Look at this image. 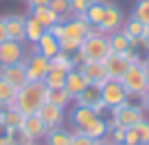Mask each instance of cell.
Segmentation results:
<instances>
[{
  "label": "cell",
  "instance_id": "6da1fadb",
  "mask_svg": "<svg viewBox=\"0 0 149 145\" xmlns=\"http://www.w3.org/2000/svg\"><path fill=\"white\" fill-rule=\"evenodd\" d=\"M48 88L44 81H29L26 86L18 90V99H15V108L26 117V114H35L44 101H46Z\"/></svg>",
  "mask_w": 149,
  "mask_h": 145
},
{
  "label": "cell",
  "instance_id": "7a4b0ae2",
  "mask_svg": "<svg viewBox=\"0 0 149 145\" xmlns=\"http://www.w3.org/2000/svg\"><path fill=\"white\" fill-rule=\"evenodd\" d=\"M123 84V88L127 90V95L136 99H140L145 92L149 90V84H147V75H145V68L140 64H130L127 70L123 73V77L118 79Z\"/></svg>",
  "mask_w": 149,
  "mask_h": 145
},
{
  "label": "cell",
  "instance_id": "3957f363",
  "mask_svg": "<svg viewBox=\"0 0 149 145\" xmlns=\"http://www.w3.org/2000/svg\"><path fill=\"white\" fill-rule=\"evenodd\" d=\"M110 121H107V125L114 127V125H123V127H132L136 125V123L140 121V119H145V110L143 106H136V103L127 101L123 103V106H116V108H110Z\"/></svg>",
  "mask_w": 149,
  "mask_h": 145
},
{
  "label": "cell",
  "instance_id": "277c9868",
  "mask_svg": "<svg viewBox=\"0 0 149 145\" xmlns=\"http://www.w3.org/2000/svg\"><path fill=\"white\" fill-rule=\"evenodd\" d=\"M79 51L88 57V62H103L112 53V48L107 42V35H88L81 42Z\"/></svg>",
  "mask_w": 149,
  "mask_h": 145
},
{
  "label": "cell",
  "instance_id": "5b68a950",
  "mask_svg": "<svg viewBox=\"0 0 149 145\" xmlns=\"http://www.w3.org/2000/svg\"><path fill=\"white\" fill-rule=\"evenodd\" d=\"M101 101L110 108H116V106H123V103L130 101V95L127 90L123 88V84L118 79H107L105 84L101 86Z\"/></svg>",
  "mask_w": 149,
  "mask_h": 145
},
{
  "label": "cell",
  "instance_id": "8992f818",
  "mask_svg": "<svg viewBox=\"0 0 149 145\" xmlns=\"http://www.w3.org/2000/svg\"><path fill=\"white\" fill-rule=\"evenodd\" d=\"M24 70H26V79L29 81H44L46 73L51 70V62L46 60L44 55L35 53V55H26L22 60Z\"/></svg>",
  "mask_w": 149,
  "mask_h": 145
},
{
  "label": "cell",
  "instance_id": "52a82bcc",
  "mask_svg": "<svg viewBox=\"0 0 149 145\" xmlns=\"http://www.w3.org/2000/svg\"><path fill=\"white\" fill-rule=\"evenodd\" d=\"M26 57V46L22 42L15 40H2L0 42V66H9V64H20Z\"/></svg>",
  "mask_w": 149,
  "mask_h": 145
},
{
  "label": "cell",
  "instance_id": "ba28073f",
  "mask_svg": "<svg viewBox=\"0 0 149 145\" xmlns=\"http://www.w3.org/2000/svg\"><path fill=\"white\" fill-rule=\"evenodd\" d=\"M103 5H105V15H103V22L99 24V29H101L105 35H110V33L123 29L125 15H123V9H121V7L114 5V2H110V0H103Z\"/></svg>",
  "mask_w": 149,
  "mask_h": 145
},
{
  "label": "cell",
  "instance_id": "9c48e42d",
  "mask_svg": "<svg viewBox=\"0 0 149 145\" xmlns=\"http://www.w3.org/2000/svg\"><path fill=\"white\" fill-rule=\"evenodd\" d=\"M66 24V38H72L77 42H84L90 33V24L86 20V13H74L68 20H64Z\"/></svg>",
  "mask_w": 149,
  "mask_h": 145
},
{
  "label": "cell",
  "instance_id": "30bf717a",
  "mask_svg": "<svg viewBox=\"0 0 149 145\" xmlns=\"http://www.w3.org/2000/svg\"><path fill=\"white\" fill-rule=\"evenodd\" d=\"M35 114L46 123L48 130L59 127L61 123H64V119H66V110H64V108H59V106H55V103H51V101H44Z\"/></svg>",
  "mask_w": 149,
  "mask_h": 145
},
{
  "label": "cell",
  "instance_id": "8fae6325",
  "mask_svg": "<svg viewBox=\"0 0 149 145\" xmlns=\"http://www.w3.org/2000/svg\"><path fill=\"white\" fill-rule=\"evenodd\" d=\"M79 70H81V75L86 77L88 86H99V88H101V86L110 79L107 73H105L103 62H86L84 66H79Z\"/></svg>",
  "mask_w": 149,
  "mask_h": 145
},
{
  "label": "cell",
  "instance_id": "7c38bea8",
  "mask_svg": "<svg viewBox=\"0 0 149 145\" xmlns=\"http://www.w3.org/2000/svg\"><path fill=\"white\" fill-rule=\"evenodd\" d=\"M0 77L2 79H7L13 88H22V86L29 84L26 79V70H24V64L20 62V64H9V66H0Z\"/></svg>",
  "mask_w": 149,
  "mask_h": 145
},
{
  "label": "cell",
  "instance_id": "4fadbf2b",
  "mask_svg": "<svg viewBox=\"0 0 149 145\" xmlns=\"http://www.w3.org/2000/svg\"><path fill=\"white\" fill-rule=\"evenodd\" d=\"M103 66H105V73H107L110 79H121L123 73H125L127 66H130V62L125 60L123 53H110V55L103 60Z\"/></svg>",
  "mask_w": 149,
  "mask_h": 145
},
{
  "label": "cell",
  "instance_id": "5bb4252c",
  "mask_svg": "<svg viewBox=\"0 0 149 145\" xmlns=\"http://www.w3.org/2000/svg\"><path fill=\"white\" fill-rule=\"evenodd\" d=\"M5 27H7V38L9 40L26 44V38H24V15H18V13L5 15Z\"/></svg>",
  "mask_w": 149,
  "mask_h": 145
},
{
  "label": "cell",
  "instance_id": "9a60e30c",
  "mask_svg": "<svg viewBox=\"0 0 149 145\" xmlns=\"http://www.w3.org/2000/svg\"><path fill=\"white\" fill-rule=\"evenodd\" d=\"M86 86H88V81H86V77L81 75V70H79V68H72V70H68V73H66L64 88H66V92H68L72 99L77 97L81 90H86Z\"/></svg>",
  "mask_w": 149,
  "mask_h": 145
},
{
  "label": "cell",
  "instance_id": "2e32d148",
  "mask_svg": "<svg viewBox=\"0 0 149 145\" xmlns=\"http://www.w3.org/2000/svg\"><path fill=\"white\" fill-rule=\"evenodd\" d=\"M22 127L26 130V134L31 136V139H35V141L44 139V136L48 134L46 123L37 117V114H26V117H24V121H22Z\"/></svg>",
  "mask_w": 149,
  "mask_h": 145
},
{
  "label": "cell",
  "instance_id": "e0dca14e",
  "mask_svg": "<svg viewBox=\"0 0 149 145\" xmlns=\"http://www.w3.org/2000/svg\"><path fill=\"white\" fill-rule=\"evenodd\" d=\"M94 119H97V114H94V110L88 108V106H74L72 114H70V121H72V125L77 127V130H84Z\"/></svg>",
  "mask_w": 149,
  "mask_h": 145
},
{
  "label": "cell",
  "instance_id": "ac0fdd59",
  "mask_svg": "<svg viewBox=\"0 0 149 145\" xmlns=\"http://www.w3.org/2000/svg\"><path fill=\"white\" fill-rule=\"evenodd\" d=\"M37 48H40V55L51 60V57H55L57 53H59V40H57L51 31H46L42 38L37 40Z\"/></svg>",
  "mask_w": 149,
  "mask_h": 145
},
{
  "label": "cell",
  "instance_id": "d6986e66",
  "mask_svg": "<svg viewBox=\"0 0 149 145\" xmlns=\"http://www.w3.org/2000/svg\"><path fill=\"white\" fill-rule=\"evenodd\" d=\"M44 33H46V29L37 22L31 13L24 18V38H26V44H37V40L42 38Z\"/></svg>",
  "mask_w": 149,
  "mask_h": 145
},
{
  "label": "cell",
  "instance_id": "ffe728a7",
  "mask_svg": "<svg viewBox=\"0 0 149 145\" xmlns=\"http://www.w3.org/2000/svg\"><path fill=\"white\" fill-rule=\"evenodd\" d=\"M31 15H33V18H35L40 24H42L46 31L53 27V24H57V22L61 20L59 15H57L55 11H51L48 7H35V9H31Z\"/></svg>",
  "mask_w": 149,
  "mask_h": 145
},
{
  "label": "cell",
  "instance_id": "44dd1931",
  "mask_svg": "<svg viewBox=\"0 0 149 145\" xmlns=\"http://www.w3.org/2000/svg\"><path fill=\"white\" fill-rule=\"evenodd\" d=\"M99 99H101V88H99V86H86V90H81L72 101H74V106L92 108V103H97Z\"/></svg>",
  "mask_w": 149,
  "mask_h": 145
},
{
  "label": "cell",
  "instance_id": "7402d4cb",
  "mask_svg": "<svg viewBox=\"0 0 149 145\" xmlns=\"http://www.w3.org/2000/svg\"><path fill=\"white\" fill-rule=\"evenodd\" d=\"M107 130H110V125H107L105 117H97L92 123H88V125H86L81 132H84L86 136H90V139L99 141V139H103V136L107 134Z\"/></svg>",
  "mask_w": 149,
  "mask_h": 145
},
{
  "label": "cell",
  "instance_id": "603a6c76",
  "mask_svg": "<svg viewBox=\"0 0 149 145\" xmlns=\"http://www.w3.org/2000/svg\"><path fill=\"white\" fill-rule=\"evenodd\" d=\"M0 121H2V125L7 127V132H9V130H18V127H22L24 114L13 106V108H7V110H5V114H2Z\"/></svg>",
  "mask_w": 149,
  "mask_h": 145
},
{
  "label": "cell",
  "instance_id": "cb8c5ba5",
  "mask_svg": "<svg viewBox=\"0 0 149 145\" xmlns=\"http://www.w3.org/2000/svg\"><path fill=\"white\" fill-rule=\"evenodd\" d=\"M107 42H110L112 53H123V51L130 48V38H127V33L123 31V29L110 33V35H107Z\"/></svg>",
  "mask_w": 149,
  "mask_h": 145
},
{
  "label": "cell",
  "instance_id": "d4e9b609",
  "mask_svg": "<svg viewBox=\"0 0 149 145\" xmlns=\"http://www.w3.org/2000/svg\"><path fill=\"white\" fill-rule=\"evenodd\" d=\"M103 15H105V5H103V0H94L90 9L86 11V20H88L90 27H99L103 22Z\"/></svg>",
  "mask_w": 149,
  "mask_h": 145
},
{
  "label": "cell",
  "instance_id": "484cf974",
  "mask_svg": "<svg viewBox=\"0 0 149 145\" xmlns=\"http://www.w3.org/2000/svg\"><path fill=\"white\" fill-rule=\"evenodd\" d=\"M15 99H18V88H13L7 79L0 77V103H5L7 108H13Z\"/></svg>",
  "mask_w": 149,
  "mask_h": 145
},
{
  "label": "cell",
  "instance_id": "4316f807",
  "mask_svg": "<svg viewBox=\"0 0 149 145\" xmlns=\"http://www.w3.org/2000/svg\"><path fill=\"white\" fill-rule=\"evenodd\" d=\"M70 132L64 130V127H53V130H48V134L44 136L46 139V145H70Z\"/></svg>",
  "mask_w": 149,
  "mask_h": 145
},
{
  "label": "cell",
  "instance_id": "83f0119b",
  "mask_svg": "<svg viewBox=\"0 0 149 145\" xmlns=\"http://www.w3.org/2000/svg\"><path fill=\"white\" fill-rule=\"evenodd\" d=\"M46 101H51V103H55V106H59V108L66 110V108L72 103V97L66 92V88H53V90L46 92Z\"/></svg>",
  "mask_w": 149,
  "mask_h": 145
},
{
  "label": "cell",
  "instance_id": "f1b7e54d",
  "mask_svg": "<svg viewBox=\"0 0 149 145\" xmlns=\"http://www.w3.org/2000/svg\"><path fill=\"white\" fill-rule=\"evenodd\" d=\"M7 143L9 145H35L37 141L31 139L24 127H18V130H9L7 132Z\"/></svg>",
  "mask_w": 149,
  "mask_h": 145
},
{
  "label": "cell",
  "instance_id": "f546056e",
  "mask_svg": "<svg viewBox=\"0 0 149 145\" xmlns=\"http://www.w3.org/2000/svg\"><path fill=\"white\" fill-rule=\"evenodd\" d=\"M64 81H66V70H61V68H51L46 73V77H44V86L48 90L64 88Z\"/></svg>",
  "mask_w": 149,
  "mask_h": 145
},
{
  "label": "cell",
  "instance_id": "4dcf8cb0",
  "mask_svg": "<svg viewBox=\"0 0 149 145\" xmlns=\"http://www.w3.org/2000/svg\"><path fill=\"white\" fill-rule=\"evenodd\" d=\"M145 24L140 22V20H136L134 15H132V18H127L125 22H123V31L127 33V38H143L145 35Z\"/></svg>",
  "mask_w": 149,
  "mask_h": 145
},
{
  "label": "cell",
  "instance_id": "1f68e13d",
  "mask_svg": "<svg viewBox=\"0 0 149 145\" xmlns=\"http://www.w3.org/2000/svg\"><path fill=\"white\" fill-rule=\"evenodd\" d=\"M51 68H61V70H72L74 66H72V55H68V53H64V51H59L55 57H51Z\"/></svg>",
  "mask_w": 149,
  "mask_h": 145
},
{
  "label": "cell",
  "instance_id": "d6a6232c",
  "mask_svg": "<svg viewBox=\"0 0 149 145\" xmlns=\"http://www.w3.org/2000/svg\"><path fill=\"white\" fill-rule=\"evenodd\" d=\"M48 9L55 11L61 20H68L70 15H72L70 13V0H51V2H48Z\"/></svg>",
  "mask_w": 149,
  "mask_h": 145
},
{
  "label": "cell",
  "instance_id": "836d02e7",
  "mask_svg": "<svg viewBox=\"0 0 149 145\" xmlns=\"http://www.w3.org/2000/svg\"><path fill=\"white\" fill-rule=\"evenodd\" d=\"M132 15H134L136 20H140L145 27H149V0H138L134 11H132Z\"/></svg>",
  "mask_w": 149,
  "mask_h": 145
},
{
  "label": "cell",
  "instance_id": "e575fe53",
  "mask_svg": "<svg viewBox=\"0 0 149 145\" xmlns=\"http://www.w3.org/2000/svg\"><path fill=\"white\" fill-rule=\"evenodd\" d=\"M70 145H97V141L90 139V136H86L81 130H77V127H74L72 136H70Z\"/></svg>",
  "mask_w": 149,
  "mask_h": 145
},
{
  "label": "cell",
  "instance_id": "d590c367",
  "mask_svg": "<svg viewBox=\"0 0 149 145\" xmlns=\"http://www.w3.org/2000/svg\"><path fill=\"white\" fill-rule=\"evenodd\" d=\"M134 130L138 132L140 143H149V119H140V121L134 125Z\"/></svg>",
  "mask_w": 149,
  "mask_h": 145
},
{
  "label": "cell",
  "instance_id": "8d00e7d4",
  "mask_svg": "<svg viewBox=\"0 0 149 145\" xmlns=\"http://www.w3.org/2000/svg\"><path fill=\"white\" fill-rule=\"evenodd\" d=\"M79 46H81V42H77V40H72V38H64V40H59V51L68 53V55H72L74 51H79Z\"/></svg>",
  "mask_w": 149,
  "mask_h": 145
},
{
  "label": "cell",
  "instance_id": "74e56055",
  "mask_svg": "<svg viewBox=\"0 0 149 145\" xmlns=\"http://www.w3.org/2000/svg\"><path fill=\"white\" fill-rule=\"evenodd\" d=\"M125 130L127 127H123V125H114L107 130V136H110L112 143H125Z\"/></svg>",
  "mask_w": 149,
  "mask_h": 145
},
{
  "label": "cell",
  "instance_id": "f35d334b",
  "mask_svg": "<svg viewBox=\"0 0 149 145\" xmlns=\"http://www.w3.org/2000/svg\"><path fill=\"white\" fill-rule=\"evenodd\" d=\"M94 0H70V13H86Z\"/></svg>",
  "mask_w": 149,
  "mask_h": 145
},
{
  "label": "cell",
  "instance_id": "ab89813d",
  "mask_svg": "<svg viewBox=\"0 0 149 145\" xmlns=\"http://www.w3.org/2000/svg\"><path fill=\"white\" fill-rule=\"evenodd\" d=\"M48 31H51L57 40H64V38H66V24H64V20H59L57 24H53V27L48 29Z\"/></svg>",
  "mask_w": 149,
  "mask_h": 145
},
{
  "label": "cell",
  "instance_id": "60d3db41",
  "mask_svg": "<svg viewBox=\"0 0 149 145\" xmlns=\"http://www.w3.org/2000/svg\"><path fill=\"white\" fill-rule=\"evenodd\" d=\"M123 55H125V60L130 62V64H140V62H143V55H140L136 48H127V51H123Z\"/></svg>",
  "mask_w": 149,
  "mask_h": 145
},
{
  "label": "cell",
  "instance_id": "b9f144b4",
  "mask_svg": "<svg viewBox=\"0 0 149 145\" xmlns=\"http://www.w3.org/2000/svg\"><path fill=\"white\" fill-rule=\"evenodd\" d=\"M125 143H127V145H138V143H140V139H138V132L134 130V125L125 130Z\"/></svg>",
  "mask_w": 149,
  "mask_h": 145
},
{
  "label": "cell",
  "instance_id": "7bdbcfd3",
  "mask_svg": "<svg viewBox=\"0 0 149 145\" xmlns=\"http://www.w3.org/2000/svg\"><path fill=\"white\" fill-rule=\"evenodd\" d=\"M92 110H94V114H97V117H103V114L107 112V106L101 101V99H99L97 103H92Z\"/></svg>",
  "mask_w": 149,
  "mask_h": 145
},
{
  "label": "cell",
  "instance_id": "ee69618b",
  "mask_svg": "<svg viewBox=\"0 0 149 145\" xmlns=\"http://www.w3.org/2000/svg\"><path fill=\"white\" fill-rule=\"evenodd\" d=\"M48 2H51V0H26L29 9H35V7H48Z\"/></svg>",
  "mask_w": 149,
  "mask_h": 145
},
{
  "label": "cell",
  "instance_id": "f6af8a7d",
  "mask_svg": "<svg viewBox=\"0 0 149 145\" xmlns=\"http://www.w3.org/2000/svg\"><path fill=\"white\" fill-rule=\"evenodd\" d=\"M140 106H143L145 112H149V90L143 95V97H140Z\"/></svg>",
  "mask_w": 149,
  "mask_h": 145
},
{
  "label": "cell",
  "instance_id": "bcb514c9",
  "mask_svg": "<svg viewBox=\"0 0 149 145\" xmlns=\"http://www.w3.org/2000/svg\"><path fill=\"white\" fill-rule=\"evenodd\" d=\"M7 40V27H5V18L0 15V42Z\"/></svg>",
  "mask_w": 149,
  "mask_h": 145
},
{
  "label": "cell",
  "instance_id": "7dc6e473",
  "mask_svg": "<svg viewBox=\"0 0 149 145\" xmlns=\"http://www.w3.org/2000/svg\"><path fill=\"white\" fill-rule=\"evenodd\" d=\"M140 66L145 68V75H147V84H149V57H143V62H140Z\"/></svg>",
  "mask_w": 149,
  "mask_h": 145
},
{
  "label": "cell",
  "instance_id": "c3c4849f",
  "mask_svg": "<svg viewBox=\"0 0 149 145\" xmlns=\"http://www.w3.org/2000/svg\"><path fill=\"white\" fill-rule=\"evenodd\" d=\"M97 145H116V143H112V141H110V136L105 134L103 139H99V141H97Z\"/></svg>",
  "mask_w": 149,
  "mask_h": 145
},
{
  "label": "cell",
  "instance_id": "681fc988",
  "mask_svg": "<svg viewBox=\"0 0 149 145\" xmlns=\"http://www.w3.org/2000/svg\"><path fill=\"white\" fill-rule=\"evenodd\" d=\"M143 46H145V48L149 51V27L145 29V35H143Z\"/></svg>",
  "mask_w": 149,
  "mask_h": 145
},
{
  "label": "cell",
  "instance_id": "f907efd6",
  "mask_svg": "<svg viewBox=\"0 0 149 145\" xmlns=\"http://www.w3.org/2000/svg\"><path fill=\"white\" fill-rule=\"evenodd\" d=\"M7 139V127L2 125V121H0V141H5Z\"/></svg>",
  "mask_w": 149,
  "mask_h": 145
},
{
  "label": "cell",
  "instance_id": "816d5d0a",
  "mask_svg": "<svg viewBox=\"0 0 149 145\" xmlns=\"http://www.w3.org/2000/svg\"><path fill=\"white\" fill-rule=\"evenodd\" d=\"M5 110H7V106H5V103H0V119H2V114H5Z\"/></svg>",
  "mask_w": 149,
  "mask_h": 145
},
{
  "label": "cell",
  "instance_id": "f5cc1de1",
  "mask_svg": "<svg viewBox=\"0 0 149 145\" xmlns=\"http://www.w3.org/2000/svg\"><path fill=\"white\" fill-rule=\"evenodd\" d=\"M0 145H9V143H7V139H5V141H0Z\"/></svg>",
  "mask_w": 149,
  "mask_h": 145
},
{
  "label": "cell",
  "instance_id": "db71d44e",
  "mask_svg": "<svg viewBox=\"0 0 149 145\" xmlns=\"http://www.w3.org/2000/svg\"><path fill=\"white\" fill-rule=\"evenodd\" d=\"M116 145H127V143H116Z\"/></svg>",
  "mask_w": 149,
  "mask_h": 145
},
{
  "label": "cell",
  "instance_id": "11a10c76",
  "mask_svg": "<svg viewBox=\"0 0 149 145\" xmlns=\"http://www.w3.org/2000/svg\"><path fill=\"white\" fill-rule=\"evenodd\" d=\"M138 145H149V143H138Z\"/></svg>",
  "mask_w": 149,
  "mask_h": 145
},
{
  "label": "cell",
  "instance_id": "9f6ffc18",
  "mask_svg": "<svg viewBox=\"0 0 149 145\" xmlns=\"http://www.w3.org/2000/svg\"><path fill=\"white\" fill-rule=\"evenodd\" d=\"M35 145H37V143H35Z\"/></svg>",
  "mask_w": 149,
  "mask_h": 145
}]
</instances>
